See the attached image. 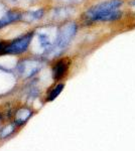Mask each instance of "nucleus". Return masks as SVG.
<instances>
[{
  "mask_svg": "<svg viewBox=\"0 0 135 151\" xmlns=\"http://www.w3.org/2000/svg\"><path fill=\"white\" fill-rule=\"evenodd\" d=\"M2 45H3V43H2V42H0V50H1V47H2Z\"/></svg>",
  "mask_w": 135,
  "mask_h": 151,
  "instance_id": "16",
  "label": "nucleus"
},
{
  "mask_svg": "<svg viewBox=\"0 0 135 151\" xmlns=\"http://www.w3.org/2000/svg\"><path fill=\"white\" fill-rule=\"evenodd\" d=\"M9 9H7V7L4 3V1H0V21L2 20V18L8 13Z\"/></svg>",
  "mask_w": 135,
  "mask_h": 151,
  "instance_id": "13",
  "label": "nucleus"
},
{
  "mask_svg": "<svg viewBox=\"0 0 135 151\" xmlns=\"http://www.w3.org/2000/svg\"><path fill=\"white\" fill-rule=\"evenodd\" d=\"M45 16V9L40 8L36 10H29L27 12H24L21 15V21H24L26 23H32L35 21L40 20Z\"/></svg>",
  "mask_w": 135,
  "mask_h": 151,
  "instance_id": "8",
  "label": "nucleus"
},
{
  "mask_svg": "<svg viewBox=\"0 0 135 151\" xmlns=\"http://www.w3.org/2000/svg\"><path fill=\"white\" fill-rule=\"evenodd\" d=\"M33 37H34V32L29 31V32L25 33V35L13 40L10 42L3 43L1 50H0V55H18L25 52L28 50Z\"/></svg>",
  "mask_w": 135,
  "mask_h": 151,
  "instance_id": "3",
  "label": "nucleus"
},
{
  "mask_svg": "<svg viewBox=\"0 0 135 151\" xmlns=\"http://www.w3.org/2000/svg\"><path fill=\"white\" fill-rule=\"evenodd\" d=\"M58 28V27L53 25L43 26L40 30L34 32V35L36 36V42L38 47L40 48L43 55H46V53L53 48L56 40Z\"/></svg>",
  "mask_w": 135,
  "mask_h": 151,
  "instance_id": "4",
  "label": "nucleus"
},
{
  "mask_svg": "<svg viewBox=\"0 0 135 151\" xmlns=\"http://www.w3.org/2000/svg\"><path fill=\"white\" fill-rule=\"evenodd\" d=\"M122 0H107L91 7L85 13L86 19L92 22H109L121 18L122 11L120 10Z\"/></svg>",
  "mask_w": 135,
  "mask_h": 151,
  "instance_id": "1",
  "label": "nucleus"
},
{
  "mask_svg": "<svg viewBox=\"0 0 135 151\" xmlns=\"http://www.w3.org/2000/svg\"><path fill=\"white\" fill-rule=\"evenodd\" d=\"M56 1L61 2L63 4H66V5H74V4L82 3L84 0H56Z\"/></svg>",
  "mask_w": 135,
  "mask_h": 151,
  "instance_id": "14",
  "label": "nucleus"
},
{
  "mask_svg": "<svg viewBox=\"0 0 135 151\" xmlns=\"http://www.w3.org/2000/svg\"><path fill=\"white\" fill-rule=\"evenodd\" d=\"M78 30V26L75 22H65L58 28V35H56V40L53 45V48L46 53L45 57L48 58H56L65 52L75 37L76 33Z\"/></svg>",
  "mask_w": 135,
  "mask_h": 151,
  "instance_id": "2",
  "label": "nucleus"
},
{
  "mask_svg": "<svg viewBox=\"0 0 135 151\" xmlns=\"http://www.w3.org/2000/svg\"><path fill=\"white\" fill-rule=\"evenodd\" d=\"M31 116H32V111L29 108H26V107L20 108L15 113L14 124H15L16 126H22L23 124H25L29 119H30Z\"/></svg>",
  "mask_w": 135,
  "mask_h": 151,
  "instance_id": "9",
  "label": "nucleus"
},
{
  "mask_svg": "<svg viewBox=\"0 0 135 151\" xmlns=\"http://www.w3.org/2000/svg\"><path fill=\"white\" fill-rule=\"evenodd\" d=\"M16 125L15 124H9V125L4 126L3 128L0 129V140H4L6 138L10 137V136L15 132Z\"/></svg>",
  "mask_w": 135,
  "mask_h": 151,
  "instance_id": "10",
  "label": "nucleus"
},
{
  "mask_svg": "<svg viewBox=\"0 0 135 151\" xmlns=\"http://www.w3.org/2000/svg\"><path fill=\"white\" fill-rule=\"evenodd\" d=\"M43 62L40 58H24L17 65V73L23 79L34 77L43 69Z\"/></svg>",
  "mask_w": 135,
  "mask_h": 151,
  "instance_id": "5",
  "label": "nucleus"
},
{
  "mask_svg": "<svg viewBox=\"0 0 135 151\" xmlns=\"http://www.w3.org/2000/svg\"><path fill=\"white\" fill-rule=\"evenodd\" d=\"M64 87H65V85L62 84V83H60V84L56 85V86L53 87V89H51L50 92L48 93V96H46V100H48V102L53 101V100H55L56 97H58V95H60L63 92Z\"/></svg>",
  "mask_w": 135,
  "mask_h": 151,
  "instance_id": "11",
  "label": "nucleus"
},
{
  "mask_svg": "<svg viewBox=\"0 0 135 151\" xmlns=\"http://www.w3.org/2000/svg\"><path fill=\"white\" fill-rule=\"evenodd\" d=\"M74 9L70 6L65 7H58V8L53 9V13H51V18L55 21H64L72 16L74 14Z\"/></svg>",
  "mask_w": 135,
  "mask_h": 151,
  "instance_id": "7",
  "label": "nucleus"
},
{
  "mask_svg": "<svg viewBox=\"0 0 135 151\" xmlns=\"http://www.w3.org/2000/svg\"><path fill=\"white\" fill-rule=\"evenodd\" d=\"M131 5L135 7V0H131Z\"/></svg>",
  "mask_w": 135,
  "mask_h": 151,
  "instance_id": "15",
  "label": "nucleus"
},
{
  "mask_svg": "<svg viewBox=\"0 0 135 151\" xmlns=\"http://www.w3.org/2000/svg\"><path fill=\"white\" fill-rule=\"evenodd\" d=\"M4 2L13 6H29L36 2V0H3Z\"/></svg>",
  "mask_w": 135,
  "mask_h": 151,
  "instance_id": "12",
  "label": "nucleus"
},
{
  "mask_svg": "<svg viewBox=\"0 0 135 151\" xmlns=\"http://www.w3.org/2000/svg\"><path fill=\"white\" fill-rule=\"evenodd\" d=\"M70 63L67 60H58L53 64L51 68V75L55 81H61L66 75H67Z\"/></svg>",
  "mask_w": 135,
  "mask_h": 151,
  "instance_id": "6",
  "label": "nucleus"
}]
</instances>
